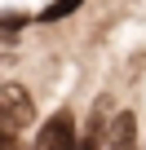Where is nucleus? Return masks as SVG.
Listing matches in <instances>:
<instances>
[{
    "mask_svg": "<svg viewBox=\"0 0 146 150\" xmlns=\"http://www.w3.org/2000/svg\"><path fill=\"white\" fill-rule=\"evenodd\" d=\"M14 146V128H5V124H0V150H9Z\"/></svg>",
    "mask_w": 146,
    "mask_h": 150,
    "instance_id": "6",
    "label": "nucleus"
},
{
    "mask_svg": "<svg viewBox=\"0 0 146 150\" xmlns=\"http://www.w3.org/2000/svg\"><path fill=\"white\" fill-rule=\"evenodd\" d=\"M106 150H137V115L133 110L115 115V124L106 128Z\"/></svg>",
    "mask_w": 146,
    "mask_h": 150,
    "instance_id": "3",
    "label": "nucleus"
},
{
    "mask_svg": "<svg viewBox=\"0 0 146 150\" xmlns=\"http://www.w3.org/2000/svg\"><path fill=\"white\" fill-rule=\"evenodd\" d=\"M80 5H84V0H53V5H49V9L40 13V22H62L66 13H75Z\"/></svg>",
    "mask_w": 146,
    "mask_h": 150,
    "instance_id": "5",
    "label": "nucleus"
},
{
    "mask_svg": "<svg viewBox=\"0 0 146 150\" xmlns=\"http://www.w3.org/2000/svg\"><path fill=\"white\" fill-rule=\"evenodd\" d=\"M36 119V102H31V93L22 88V84H0V124L5 128H27Z\"/></svg>",
    "mask_w": 146,
    "mask_h": 150,
    "instance_id": "1",
    "label": "nucleus"
},
{
    "mask_svg": "<svg viewBox=\"0 0 146 150\" xmlns=\"http://www.w3.org/2000/svg\"><path fill=\"white\" fill-rule=\"evenodd\" d=\"M75 119H71V110H58V115H49L44 124H40V132H36V150H75Z\"/></svg>",
    "mask_w": 146,
    "mask_h": 150,
    "instance_id": "2",
    "label": "nucleus"
},
{
    "mask_svg": "<svg viewBox=\"0 0 146 150\" xmlns=\"http://www.w3.org/2000/svg\"><path fill=\"white\" fill-rule=\"evenodd\" d=\"M106 115H102V102L89 110V119H84V132H80V141H75V150H102L106 146Z\"/></svg>",
    "mask_w": 146,
    "mask_h": 150,
    "instance_id": "4",
    "label": "nucleus"
}]
</instances>
